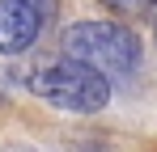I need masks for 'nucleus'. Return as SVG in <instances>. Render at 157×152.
<instances>
[{"label": "nucleus", "instance_id": "obj_2", "mask_svg": "<svg viewBox=\"0 0 157 152\" xmlns=\"http://www.w3.org/2000/svg\"><path fill=\"white\" fill-rule=\"evenodd\" d=\"M64 55L106 76H128L140 63V38L119 21H77L64 30Z\"/></svg>", "mask_w": 157, "mask_h": 152}, {"label": "nucleus", "instance_id": "obj_5", "mask_svg": "<svg viewBox=\"0 0 157 152\" xmlns=\"http://www.w3.org/2000/svg\"><path fill=\"white\" fill-rule=\"evenodd\" d=\"M26 4H34V9H43L47 17H55V0H26Z\"/></svg>", "mask_w": 157, "mask_h": 152}, {"label": "nucleus", "instance_id": "obj_3", "mask_svg": "<svg viewBox=\"0 0 157 152\" xmlns=\"http://www.w3.org/2000/svg\"><path fill=\"white\" fill-rule=\"evenodd\" d=\"M51 21L43 9L26 0H0V55H21L38 42L43 25Z\"/></svg>", "mask_w": 157, "mask_h": 152}, {"label": "nucleus", "instance_id": "obj_1", "mask_svg": "<svg viewBox=\"0 0 157 152\" xmlns=\"http://www.w3.org/2000/svg\"><path fill=\"white\" fill-rule=\"evenodd\" d=\"M30 93L43 101H51L59 110H72V114H94L110 101V76L81 63V59H68L64 63H47L38 72H30Z\"/></svg>", "mask_w": 157, "mask_h": 152}, {"label": "nucleus", "instance_id": "obj_4", "mask_svg": "<svg viewBox=\"0 0 157 152\" xmlns=\"http://www.w3.org/2000/svg\"><path fill=\"white\" fill-rule=\"evenodd\" d=\"M106 9H115V13H144V9H153L157 0H102Z\"/></svg>", "mask_w": 157, "mask_h": 152}]
</instances>
